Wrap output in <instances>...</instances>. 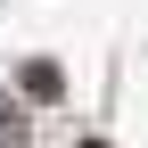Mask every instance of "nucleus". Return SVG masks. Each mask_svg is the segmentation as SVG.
<instances>
[{
    "label": "nucleus",
    "instance_id": "1",
    "mask_svg": "<svg viewBox=\"0 0 148 148\" xmlns=\"http://www.w3.org/2000/svg\"><path fill=\"white\" fill-rule=\"evenodd\" d=\"M25 90H33V99H58L66 82H58V66H49V58H33V66H25Z\"/></svg>",
    "mask_w": 148,
    "mask_h": 148
},
{
    "label": "nucleus",
    "instance_id": "2",
    "mask_svg": "<svg viewBox=\"0 0 148 148\" xmlns=\"http://www.w3.org/2000/svg\"><path fill=\"white\" fill-rule=\"evenodd\" d=\"M0 148H33V140H25V115H16L8 99H0Z\"/></svg>",
    "mask_w": 148,
    "mask_h": 148
},
{
    "label": "nucleus",
    "instance_id": "3",
    "mask_svg": "<svg viewBox=\"0 0 148 148\" xmlns=\"http://www.w3.org/2000/svg\"><path fill=\"white\" fill-rule=\"evenodd\" d=\"M82 148H107V140H82Z\"/></svg>",
    "mask_w": 148,
    "mask_h": 148
}]
</instances>
